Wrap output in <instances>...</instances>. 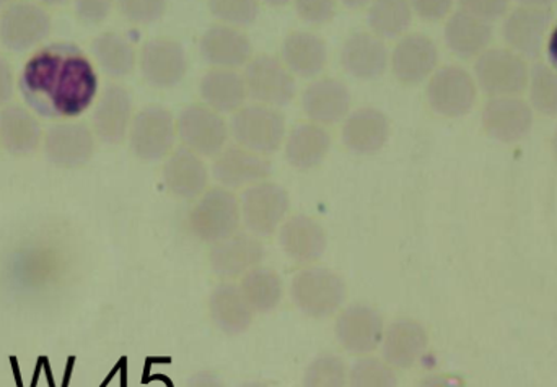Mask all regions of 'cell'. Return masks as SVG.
I'll return each mask as SVG.
<instances>
[{"mask_svg": "<svg viewBox=\"0 0 557 387\" xmlns=\"http://www.w3.org/2000/svg\"><path fill=\"white\" fill-rule=\"evenodd\" d=\"M242 291L255 313H271L284 297V282L273 269L258 265L242 277Z\"/></svg>", "mask_w": 557, "mask_h": 387, "instance_id": "obj_35", "label": "cell"}, {"mask_svg": "<svg viewBox=\"0 0 557 387\" xmlns=\"http://www.w3.org/2000/svg\"><path fill=\"white\" fill-rule=\"evenodd\" d=\"M530 101L539 113L557 116V71L546 64H535L530 68Z\"/></svg>", "mask_w": 557, "mask_h": 387, "instance_id": "obj_38", "label": "cell"}, {"mask_svg": "<svg viewBox=\"0 0 557 387\" xmlns=\"http://www.w3.org/2000/svg\"><path fill=\"white\" fill-rule=\"evenodd\" d=\"M290 297L305 316L326 320L343 308L347 297L346 284L336 272L320 265L301 269L292 278Z\"/></svg>", "mask_w": 557, "mask_h": 387, "instance_id": "obj_2", "label": "cell"}, {"mask_svg": "<svg viewBox=\"0 0 557 387\" xmlns=\"http://www.w3.org/2000/svg\"><path fill=\"white\" fill-rule=\"evenodd\" d=\"M235 142L260 155H273L285 142V117L277 108L248 104L240 108L231 121Z\"/></svg>", "mask_w": 557, "mask_h": 387, "instance_id": "obj_4", "label": "cell"}, {"mask_svg": "<svg viewBox=\"0 0 557 387\" xmlns=\"http://www.w3.org/2000/svg\"><path fill=\"white\" fill-rule=\"evenodd\" d=\"M478 85L465 68L447 65L434 72L428 85V100L435 113L461 117L476 103Z\"/></svg>", "mask_w": 557, "mask_h": 387, "instance_id": "obj_12", "label": "cell"}, {"mask_svg": "<svg viewBox=\"0 0 557 387\" xmlns=\"http://www.w3.org/2000/svg\"><path fill=\"white\" fill-rule=\"evenodd\" d=\"M185 387H225V385L219 378L218 373L211 372V370H201L188 379Z\"/></svg>", "mask_w": 557, "mask_h": 387, "instance_id": "obj_47", "label": "cell"}, {"mask_svg": "<svg viewBox=\"0 0 557 387\" xmlns=\"http://www.w3.org/2000/svg\"><path fill=\"white\" fill-rule=\"evenodd\" d=\"M461 10L473 13L480 18L494 22L506 15L509 9V0H458Z\"/></svg>", "mask_w": 557, "mask_h": 387, "instance_id": "obj_44", "label": "cell"}, {"mask_svg": "<svg viewBox=\"0 0 557 387\" xmlns=\"http://www.w3.org/2000/svg\"><path fill=\"white\" fill-rule=\"evenodd\" d=\"M445 42L457 58L471 59L483 54L493 39V26L487 20L458 10L451 13L444 29Z\"/></svg>", "mask_w": 557, "mask_h": 387, "instance_id": "obj_29", "label": "cell"}, {"mask_svg": "<svg viewBox=\"0 0 557 387\" xmlns=\"http://www.w3.org/2000/svg\"><path fill=\"white\" fill-rule=\"evenodd\" d=\"M282 62L301 78L318 77L327 64V46L310 32H294L282 42Z\"/></svg>", "mask_w": 557, "mask_h": 387, "instance_id": "obj_32", "label": "cell"}, {"mask_svg": "<svg viewBox=\"0 0 557 387\" xmlns=\"http://www.w3.org/2000/svg\"><path fill=\"white\" fill-rule=\"evenodd\" d=\"M429 336L419 321L399 317L385 327L382 357L395 370H409L419 362L428 349Z\"/></svg>", "mask_w": 557, "mask_h": 387, "instance_id": "obj_23", "label": "cell"}, {"mask_svg": "<svg viewBox=\"0 0 557 387\" xmlns=\"http://www.w3.org/2000/svg\"><path fill=\"white\" fill-rule=\"evenodd\" d=\"M46 159L58 168L75 170L87 165L95 152V137L84 123H61L46 133Z\"/></svg>", "mask_w": 557, "mask_h": 387, "instance_id": "obj_15", "label": "cell"}, {"mask_svg": "<svg viewBox=\"0 0 557 387\" xmlns=\"http://www.w3.org/2000/svg\"><path fill=\"white\" fill-rule=\"evenodd\" d=\"M51 28V16L42 7L18 0L0 15V42L9 51H29L48 38Z\"/></svg>", "mask_w": 557, "mask_h": 387, "instance_id": "obj_11", "label": "cell"}, {"mask_svg": "<svg viewBox=\"0 0 557 387\" xmlns=\"http://www.w3.org/2000/svg\"><path fill=\"white\" fill-rule=\"evenodd\" d=\"M199 95L206 107L218 113H237L245 107L248 91L244 75L227 68H212L199 84Z\"/></svg>", "mask_w": 557, "mask_h": 387, "instance_id": "obj_33", "label": "cell"}, {"mask_svg": "<svg viewBox=\"0 0 557 387\" xmlns=\"http://www.w3.org/2000/svg\"><path fill=\"white\" fill-rule=\"evenodd\" d=\"M91 52L101 71L110 77H127L136 67V49L120 33L107 32L98 35L91 42Z\"/></svg>", "mask_w": 557, "mask_h": 387, "instance_id": "obj_34", "label": "cell"}, {"mask_svg": "<svg viewBox=\"0 0 557 387\" xmlns=\"http://www.w3.org/2000/svg\"><path fill=\"white\" fill-rule=\"evenodd\" d=\"M263 2L271 7H284L287 5L290 0H263Z\"/></svg>", "mask_w": 557, "mask_h": 387, "instance_id": "obj_52", "label": "cell"}, {"mask_svg": "<svg viewBox=\"0 0 557 387\" xmlns=\"http://www.w3.org/2000/svg\"><path fill=\"white\" fill-rule=\"evenodd\" d=\"M476 84L491 98L517 97L529 85L525 59L512 49H486L474 64Z\"/></svg>", "mask_w": 557, "mask_h": 387, "instance_id": "obj_5", "label": "cell"}, {"mask_svg": "<svg viewBox=\"0 0 557 387\" xmlns=\"http://www.w3.org/2000/svg\"><path fill=\"white\" fill-rule=\"evenodd\" d=\"M144 80L160 90L176 87L188 72V55L175 39L156 38L144 45L139 59Z\"/></svg>", "mask_w": 557, "mask_h": 387, "instance_id": "obj_14", "label": "cell"}, {"mask_svg": "<svg viewBox=\"0 0 557 387\" xmlns=\"http://www.w3.org/2000/svg\"><path fill=\"white\" fill-rule=\"evenodd\" d=\"M116 0H74L75 15L85 25H100L110 16Z\"/></svg>", "mask_w": 557, "mask_h": 387, "instance_id": "obj_43", "label": "cell"}, {"mask_svg": "<svg viewBox=\"0 0 557 387\" xmlns=\"http://www.w3.org/2000/svg\"><path fill=\"white\" fill-rule=\"evenodd\" d=\"M18 2V0H0V7L7 9V7L12 5V3Z\"/></svg>", "mask_w": 557, "mask_h": 387, "instance_id": "obj_55", "label": "cell"}, {"mask_svg": "<svg viewBox=\"0 0 557 387\" xmlns=\"http://www.w3.org/2000/svg\"><path fill=\"white\" fill-rule=\"evenodd\" d=\"M522 7H535V9H548L556 0H517Z\"/></svg>", "mask_w": 557, "mask_h": 387, "instance_id": "obj_50", "label": "cell"}, {"mask_svg": "<svg viewBox=\"0 0 557 387\" xmlns=\"http://www.w3.org/2000/svg\"><path fill=\"white\" fill-rule=\"evenodd\" d=\"M237 387H270V386L264 385V383H261V382H247V383H242V385L237 386Z\"/></svg>", "mask_w": 557, "mask_h": 387, "instance_id": "obj_54", "label": "cell"}, {"mask_svg": "<svg viewBox=\"0 0 557 387\" xmlns=\"http://www.w3.org/2000/svg\"><path fill=\"white\" fill-rule=\"evenodd\" d=\"M163 182L169 192L176 199H199L208 189L209 170L201 155L193 152L188 147H178L166 157Z\"/></svg>", "mask_w": 557, "mask_h": 387, "instance_id": "obj_24", "label": "cell"}, {"mask_svg": "<svg viewBox=\"0 0 557 387\" xmlns=\"http://www.w3.org/2000/svg\"><path fill=\"white\" fill-rule=\"evenodd\" d=\"M330 150V133L320 124H298L285 139V160L298 172L318 168Z\"/></svg>", "mask_w": 557, "mask_h": 387, "instance_id": "obj_30", "label": "cell"}, {"mask_svg": "<svg viewBox=\"0 0 557 387\" xmlns=\"http://www.w3.org/2000/svg\"><path fill=\"white\" fill-rule=\"evenodd\" d=\"M396 370L376 357H360L349 370V387H398Z\"/></svg>", "mask_w": 557, "mask_h": 387, "instance_id": "obj_39", "label": "cell"}, {"mask_svg": "<svg viewBox=\"0 0 557 387\" xmlns=\"http://www.w3.org/2000/svg\"><path fill=\"white\" fill-rule=\"evenodd\" d=\"M347 9H362L367 3L372 2V0H341Z\"/></svg>", "mask_w": 557, "mask_h": 387, "instance_id": "obj_51", "label": "cell"}, {"mask_svg": "<svg viewBox=\"0 0 557 387\" xmlns=\"http://www.w3.org/2000/svg\"><path fill=\"white\" fill-rule=\"evenodd\" d=\"M290 199L288 192L276 183L263 182L250 186L242 194V222L258 238L274 235L285 222Z\"/></svg>", "mask_w": 557, "mask_h": 387, "instance_id": "obj_7", "label": "cell"}, {"mask_svg": "<svg viewBox=\"0 0 557 387\" xmlns=\"http://www.w3.org/2000/svg\"><path fill=\"white\" fill-rule=\"evenodd\" d=\"M350 97L349 88L337 78H318L308 85L301 97V108L310 117L311 123L320 126L339 123L349 116Z\"/></svg>", "mask_w": 557, "mask_h": 387, "instance_id": "obj_25", "label": "cell"}, {"mask_svg": "<svg viewBox=\"0 0 557 387\" xmlns=\"http://www.w3.org/2000/svg\"><path fill=\"white\" fill-rule=\"evenodd\" d=\"M412 15L411 0H372L367 20L373 35L395 39L408 32Z\"/></svg>", "mask_w": 557, "mask_h": 387, "instance_id": "obj_36", "label": "cell"}, {"mask_svg": "<svg viewBox=\"0 0 557 387\" xmlns=\"http://www.w3.org/2000/svg\"><path fill=\"white\" fill-rule=\"evenodd\" d=\"M343 142L357 155H372L388 142L389 121L376 108H360L344 121Z\"/></svg>", "mask_w": 557, "mask_h": 387, "instance_id": "obj_28", "label": "cell"}, {"mask_svg": "<svg viewBox=\"0 0 557 387\" xmlns=\"http://www.w3.org/2000/svg\"><path fill=\"white\" fill-rule=\"evenodd\" d=\"M13 71L9 61L0 55V107L9 103L13 95Z\"/></svg>", "mask_w": 557, "mask_h": 387, "instance_id": "obj_46", "label": "cell"}, {"mask_svg": "<svg viewBox=\"0 0 557 387\" xmlns=\"http://www.w3.org/2000/svg\"><path fill=\"white\" fill-rule=\"evenodd\" d=\"M176 121L166 108L147 107L133 117L129 146L134 155L144 162H159L173 152Z\"/></svg>", "mask_w": 557, "mask_h": 387, "instance_id": "obj_6", "label": "cell"}, {"mask_svg": "<svg viewBox=\"0 0 557 387\" xmlns=\"http://www.w3.org/2000/svg\"><path fill=\"white\" fill-rule=\"evenodd\" d=\"M199 54L211 67L237 71L251 61L253 46L240 28L222 23L206 29L199 41Z\"/></svg>", "mask_w": 557, "mask_h": 387, "instance_id": "obj_18", "label": "cell"}, {"mask_svg": "<svg viewBox=\"0 0 557 387\" xmlns=\"http://www.w3.org/2000/svg\"><path fill=\"white\" fill-rule=\"evenodd\" d=\"M176 133L183 146L201 157H218L227 147L231 127L218 111L191 104L180 113Z\"/></svg>", "mask_w": 557, "mask_h": 387, "instance_id": "obj_9", "label": "cell"}, {"mask_svg": "<svg viewBox=\"0 0 557 387\" xmlns=\"http://www.w3.org/2000/svg\"><path fill=\"white\" fill-rule=\"evenodd\" d=\"M297 15L310 25H324L336 15L337 0H294Z\"/></svg>", "mask_w": 557, "mask_h": 387, "instance_id": "obj_42", "label": "cell"}, {"mask_svg": "<svg viewBox=\"0 0 557 387\" xmlns=\"http://www.w3.org/2000/svg\"><path fill=\"white\" fill-rule=\"evenodd\" d=\"M349 370L341 357L321 353L311 360L301 378V387H347Z\"/></svg>", "mask_w": 557, "mask_h": 387, "instance_id": "obj_37", "label": "cell"}, {"mask_svg": "<svg viewBox=\"0 0 557 387\" xmlns=\"http://www.w3.org/2000/svg\"><path fill=\"white\" fill-rule=\"evenodd\" d=\"M39 2L45 3V5L58 7L67 3L69 0H39Z\"/></svg>", "mask_w": 557, "mask_h": 387, "instance_id": "obj_53", "label": "cell"}, {"mask_svg": "<svg viewBox=\"0 0 557 387\" xmlns=\"http://www.w3.org/2000/svg\"><path fill=\"white\" fill-rule=\"evenodd\" d=\"M98 87L100 82L90 59L69 42L36 51L18 80L25 103L49 120L81 116L97 98Z\"/></svg>", "mask_w": 557, "mask_h": 387, "instance_id": "obj_1", "label": "cell"}, {"mask_svg": "<svg viewBox=\"0 0 557 387\" xmlns=\"http://www.w3.org/2000/svg\"><path fill=\"white\" fill-rule=\"evenodd\" d=\"M552 22L553 13L548 9L520 7L510 12L504 22V41L522 58H539Z\"/></svg>", "mask_w": 557, "mask_h": 387, "instance_id": "obj_19", "label": "cell"}, {"mask_svg": "<svg viewBox=\"0 0 557 387\" xmlns=\"http://www.w3.org/2000/svg\"><path fill=\"white\" fill-rule=\"evenodd\" d=\"M553 152H555V157L557 160V129L555 136H553Z\"/></svg>", "mask_w": 557, "mask_h": 387, "instance_id": "obj_56", "label": "cell"}, {"mask_svg": "<svg viewBox=\"0 0 557 387\" xmlns=\"http://www.w3.org/2000/svg\"><path fill=\"white\" fill-rule=\"evenodd\" d=\"M267 255L263 242L253 233L237 232L212 245L209 264L222 280L231 282L244 277L258 267Z\"/></svg>", "mask_w": 557, "mask_h": 387, "instance_id": "obj_13", "label": "cell"}, {"mask_svg": "<svg viewBox=\"0 0 557 387\" xmlns=\"http://www.w3.org/2000/svg\"><path fill=\"white\" fill-rule=\"evenodd\" d=\"M273 173V163L268 157L251 152L240 146L227 147L215 157V182L225 189L250 188L258 183L268 182Z\"/></svg>", "mask_w": 557, "mask_h": 387, "instance_id": "obj_16", "label": "cell"}, {"mask_svg": "<svg viewBox=\"0 0 557 387\" xmlns=\"http://www.w3.org/2000/svg\"><path fill=\"white\" fill-rule=\"evenodd\" d=\"M133 124V97L123 85H108L94 111V130L101 142L117 146Z\"/></svg>", "mask_w": 557, "mask_h": 387, "instance_id": "obj_22", "label": "cell"}, {"mask_svg": "<svg viewBox=\"0 0 557 387\" xmlns=\"http://www.w3.org/2000/svg\"><path fill=\"white\" fill-rule=\"evenodd\" d=\"M337 342L350 355L366 357L382 346L385 321L366 303H352L341 311L334 326Z\"/></svg>", "mask_w": 557, "mask_h": 387, "instance_id": "obj_10", "label": "cell"}, {"mask_svg": "<svg viewBox=\"0 0 557 387\" xmlns=\"http://www.w3.org/2000/svg\"><path fill=\"white\" fill-rule=\"evenodd\" d=\"M121 15L137 25L159 22L166 10V0H116Z\"/></svg>", "mask_w": 557, "mask_h": 387, "instance_id": "obj_41", "label": "cell"}, {"mask_svg": "<svg viewBox=\"0 0 557 387\" xmlns=\"http://www.w3.org/2000/svg\"><path fill=\"white\" fill-rule=\"evenodd\" d=\"M389 64V52L385 42L370 33H356L344 42L341 65L357 80H376L385 74Z\"/></svg>", "mask_w": 557, "mask_h": 387, "instance_id": "obj_26", "label": "cell"}, {"mask_svg": "<svg viewBox=\"0 0 557 387\" xmlns=\"http://www.w3.org/2000/svg\"><path fill=\"white\" fill-rule=\"evenodd\" d=\"M248 97L267 107H287L297 95L295 75L284 62L270 54L257 55L245 65Z\"/></svg>", "mask_w": 557, "mask_h": 387, "instance_id": "obj_8", "label": "cell"}, {"mask_svg": "<svg viewBox=\"0 0 557 387\" xmlns=\"http://www.w3.org/2000/svg\"><path fill=\"white\" fill-rule=\"evenodd\" d=\"M455 0H411L412 12L425 22H438L451 12Z\"/></svg>", "mask_w": 557, "mask_h": 387, "instance_id": "obj_45", "label": "cell"}, {"mask_svg": "<svg viewBox=\"0 0 557 387\" xmlns=\"http://www.w3.org/2000/svg\"><path fill=\"white\" fill-rule=\"evenodd\" d=\"M208 3L219 22L237 28L253 25L260 15V0H208Z\"/></svg>", "mask_w": 557, "mask_h": 387, "instance_id": "obj_40", "label": "cell"}, {"mask_svg": "<svg viewBox=\"0 0 557 387\" xmlns=\"http://www.w3.org/2000/svg\"><path fill=\"white\" fill-rule=\"evenodd\" d=\"M41 140V124L35 114L18 104L3 108L0 113V142L10 155H32Z\"/></svg>", "mask_w": 557, "mask_h": 387, "instance_id": "obj_31", "label": "cell"}, {"mask_svg": "<svg viewBox=\"0 0 557 387\" xmlns=\"http://www.w3.org/2000/svg\"><path fill=\"white\" fill-rule=\"evenodd\" d=\"M393 74L406 85H418L434 75L438 64V49L429 36L421 33L405 35L389 58Z\"/></svg>", "mask_w": 557, "mask_h": 387, "instance_id": "obj_17", "label": "cell"}, {"mask_svg": "<svg viewBox=\"0 0 557 387\" xmlns=\"http://www.w3.org/2000/svg\"><path fill=\"white\" fill-rule=\"evenodd\" d=\"M278 245L290 261L311 265L326 252V229L311 216L294 215L278 228Z\"/></svg>", "mask_w": 557, "mask_h": 387, "instance_id": "obj_20", "label": "cell"}, {"mask_svg": "<svg viewBox=\"0 0 557 387\" xmlns=\"http://www.w3.org/2000/svg\"><path fill=\"white\" fill-rule=\"evenodd\" d=\"M209 314L212 323L227 336H240L250 329L255 310L245 298L240 285L222 282L209 297Z\"/></svg>", "mask_w": 557, "mask_h": 387, "instance_id": "obj_27", "label": "cell"}, {"mask_svg": "<svg viewBox=\"0 0 557 387\" xmlns=\"http://www.w3.org/2000/svg\"><path fill=\"white\" fill-rule=\"evenodd\" d=\"M418 387H467L457 376L431 375L422 379Z\"/></svg>", "mask_w": 557, "mask_h": 387, "instance_id": "obj_48", "label": "cell"}, {"mask_svg": "<svg viewBox=\"0 0 557 387\" xmlns=\"http://www.w3.org/2000/svg\"><path fill=\"white\" fill-rule=\"evenodd\" d=\"M532 126V107L520 98H491L484 107V130L499 142H519L530 133Z\"/></svg>", "mask_w": 557, "mask_h": 387, "instance_id": "obj_21", "label": "cell"}, {"mask_svg": "<svg viewBox=\"0 0 557 387\" xmlns=\"http://www.w3.org/2000/svg\"><path fill=\"white\" fill-rule=\"evenodd\" d=\"M240 202L231 189L212 188L199 197L188 216L191 235L199 241L215 245L238 232Z\"/></svg>", "mask_w": 557, "mask_h": 387, "instance_id": "obj_3", "label": "cell"}, {"mask_svg": "<svg viewBox=\"0 0 557 387\" xmlns=\"http://www.w3.org/2000/svg\"><path fill=\"white\" fill-rule=\"evenodd\" d=\"M548 55L553 67H555L557 71V25L555 26V29H553L552 35H549Z\"/></svg>", "mask_w": 557, "mask_h": 387, "instance_id": "obj_49", "label": "cell"}]
</instances>
